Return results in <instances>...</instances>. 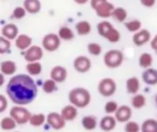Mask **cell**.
Returning <instances> with one entry per match:
<instances>
[{"label":"cell","mask_w":157,"mask_h":132,"mask_svg":"<svg viewBox=\"0 0 157 132\" xmlns=\"http://www.w3.org/2000/svg\"><path fill=\"white\" fill-rule=\"evenodd\" d=\"M6 91L9 100L14 105L26 106L37 98L38 86L33 76L21 73L10 78Z\"/></svg>","instance_id":"6da1fadb"},{"label":"cell","mask_w":157,"mask_h":132,"mask_svg":"<svg viewBox=\"0 0 157 132\" xmlns=\"http://www.w3.org/2000/svg\"><path fill=\"white\" fill-rule=\"evenodd\" d=\"M68 100L76 108H85L92 102V95L85 87H74L68 93Z\"/></svg>","instance_id":"7a4b0ae2"},{"label":"cell","mask_w":157,"mask_h":132,"mask_svg":"<svg viewBox=\"0 0 157 132\" xmlns=\"http://www.w3.org/2000/svg\"><path fill=\"white\" fill-rule=\"evenodd\" d=\"M97 31L100 37L107 39L110 43H118L121 40V32L107 20H102L97 24Z\"/></svg>","instance_id":"3957f363"},{"label":"cell","mask_w":157,"mask_h":132,"mask_svg":"<svg viewBox=\"0 0 157 132\" xmlns=\"http://www.w3.org/2000/svg\"><path fill=\"white\" fill-rule=\"evenodd\" d=\"M124 54L120 50H110L103 55V63L109 69H117L124 62Z\"/></svg>","instance_id":"277c9868"},{"label":"cell","mask_w":157,"mask_h":132,"mask_svg":"<svg viewBox=\"0 0 157 132\" xmlns=\"http://www.w3.org/2000/svg\"><path fill=\"white\" fill-rule=\"evenodd\" d=\"M9 116H11L17 125H26L29 123L31 113L29 112V110H27L26 106L14 105L10 110Z\"/></svg>","instance_id":"5b68a950"},{"label":"cell","mask_w":157,"mask_h":132,"mask_svg":"<svg viewBox=\"0 0 157 132\" xmlns=\"http://www.w3.org/2000/svg\"><path fill=\"white\" fill-rule=\"evenodd\" d=\"M97 89H98V92L100 93V96L110 98L116 92L117 85H116V82L112 77H103L98 83Z\"/></svg>","instance_id":"8992f818"},{"label":"cell","mask_w":157,"mask_h":132,"mask_svg":"<svg viewBox=\"0 0 157 132\" xmlns=\"http://www.w3.org/2000/svg\"><path fill=\"white\" fill-rule=\"evenodd\" d=\"M61 44V40L59 39L58 35L54 32L46 33L42 38V48L48 53H54L59 50Z\"/></svg>","instance_id":"52a82bcc"},{"label":"cell","mask_w":157,"mask_h":132,"mask_svg":"<svg viewBox=\"0 0 157 132\" xmlns=\"http://www.w3.org/2000/svg\"><path fill=\"white\" fill-rule=\"evenodd\" d=\"M46 123L48 127H51L55 131L63 130L66 127V120L63 118L60 113L58 112H51L46 115Z\"/></svg>","instance_id":"ba28073f"},{"label":"cell","mask_w":157,"mask_h":132,"mask_svg":"<svg viewBox=\"0 0 157 132\" xmlns=\"http://www.w3.org/2000/svg\"><path fill=\"white\" fill-rule=\"evenodd\" d=\"M73 69L78 73H87L92 69V60L90 59V57L84 56V55L75 57L73 60Z\"/></svg>","instance_id":"9c48e42d"},{"label":"cell","mask_w":157,"mask_h":132,"mask_svg":"<svg viewBox=\"0 0 157 132\" xmlns=\"http://www.w3.org/2000/svg\"><path fill=\"white\" fill-rule=\"evenodd\" d=\"M44 50L42 46L31 45L24 52V59L27 62H33V61H40L43 58Z\"/></svg>","instance_id":"30bf717a"},{"label":"cell","mask_w":157,"mask_h":132,"mask_svg":"<svg viewBox=\"0 0 157 132\" xmlns=\"http://www.w3.org/2000/svg\"><path fill=\"white\" fill-rule=\"evenodd\" d=\"M114 117H115L117 123H127L132 117V108H131V106L127 105V104L118 105V108L116 110Z\"/></svg>","instance_id":"8fae6325"},{"label":"cell","mask_w":157,"mask_h":132,"mask_svg":"<svg viewBox=\"0 0 157 132\" xmlns=\"http://www.w3.org/2000/svg\"><path fill=\"white\" fill-rule=\"evenodd\" d=\"M152 39V36H151V32L147 30V29H140L139 31L133 33L132 36V43L135 44L136 46H143L145 44H147L148 42Z\"/></svg>","instance_id":"7c38bea8"},{"label":"cell","mask_w":157,"mask_h":132,"mask_svg":"<svg viewBox=\"0 0 157 132\" xmlns=\"http://www.w3.org/2000/svg\"><path fill=\"white\" fill-rule=\"evenodd\" d=\"M68 77V71L65 67L58 65L55 66L51 69L50 71V78H52L53 81L57 83V84H60L63 83Z\"/></svg>","instance_id":"4fadbf2b"},{"label":"cell","mask_w":157,"mask_h":132,"mask_svg":"<svg viewBox=\"0 0 157 132\" xmlns=\"http://www.w3.org/2000/svg\"><path fill=\"white\" fill-rule=\"evenodd\" d=\"M116 125H117V121L113 115H105L103 117H101L98 123L99 128L105 132L113 131L116 128Z\"/></svg>","instance_id":"5bb4252c"},{"label":"cell","mask_w":157,"mask_h":132,"mask_svg":"<svg viewBox=\"0 0 157 132\" xmlns=\"http://www.w3.org/2000/svg\"><path fill=\"white\" fill-rule=\"evenodd\" d=\"M18 35H20V30H18V27L15 24H12V23L6 24L1 28V36L5 37L6 39L10 40V41H14Z\"/></svg>","instance_id":"9a60e30c"},{"label":"cell","mask_w":157,"mask_h":132,"mask_svg":"<svg viewBox=\"0 0 157 132\" xmlns=\"http://www.w3.org/2000/svg\"><path fill=\"white\" fill-rule=\"evenodd\" d=\"M16 48H18L20 51H26L27 48H29L33 45V38L30 36L26 35V33H20L16 37V39L14 40Z\"/></svg>","instance_id":"2e32d148"},{"label":"cell","mask_w":157,"mask_h":132,"mask_svg":"<svg viewBox=\"0 0 157 132\" xmlns=\"http://www.w3.org/2000/svg\"><path fill=\"white\" fill-rule=\"evenodd\" d=\"M60 115L66 120V123H67V121H73V120H75L78 115V108H76L74 105L69 103L61 108Z\"/></svg>","instance_id":"e0dca14e"},{"label":"cell","mask_w":157,"mask_h":132,"mask_svg":"<svg viewBox=\"0 0 157 132\" xmlns=\"http://www.w3.org/2000/svg\"><path fill=\"white\" fill-rule=\"evenodd\" d=\"M114 8H115V6L108 0L107 2L101 5L100 7L95 11V13H96V15L98 16V17L102 18V20H108V18L112 16V12H113Z\"/></svg>","instance_id":"ac0fdd59"},{"label":"cell","mask_w":157,"mask_h":132,"mask_svg":"<svg viewBox=\"0 0 157 132\" xmlns=\"http://www.w3.org/2000/svg\"><path fill=\"white\" fill-rule=\"evenodd\" d=\"M142 81L148 86L157 85V70L152 67L144 69L142 72Z\"/></svg>","instance_id":"d6986e66"},{"label":"cell","mask_w":157,"mask_h":132,"mask_svg":"<svg viewBox=\"0 0 157 132\" xmlns=\"http://www.w3.org/2000/svg\"><path fill=\"white\" fill-rule=\"evenodd\" d=\"M17 71V65L13 60H3L0 63V72L3 75L13 76Z\"/></svg>","instance_id":"ffe728a7"},{"label":"cell","mask_w":157,"mask_h":132,"mask_svg":"<svg viewBox=\"0 0 157 132\" xmlns=\"http://www.w3.org/2000/svg\"><path fill=\"white\" fill-rule=\"evenodd\" d=\"M23 8L26 10L27 13L29 14H38L41 11V1L40 0H24L23 2Z\"/></svg>","instance_id":"44dd1931"},{"label":"cell","mask_w":157,"mask_h":132,"mask_svg":"<svg viewBox=\"0 0 157 132\" xmlns=\"http://www.w3.org/2000/svg\"><path fill=\"white\" fill-rule=\"evenodd\" d=\"M140 87H141V84H140L139 77H137V76H131V77L127 78L126 91L129 95L133 96V95H136V93H138L140 91Z\"/></svg>","instance_id":"7402d4cb"},{"label":"cell","mask_w":157,"mask_h":132,"mask_svg":"<svg viewBox=\"0 0 157 132\" xmlns=\"http://www.w3.org/2000/svg\"><path fill=\"white\" fill-rule=\"evenodd\" d=\"M81 123L86 131H93L98 127V119L95 115H86L82 118Z\"/></svg>","instance_id":"603a6c76"},{"label":"cell","mask_w":157,"mask_h":132,"mask_svg":"<svg viewBox=\"0 0 157 132\" xmlns=\"http://www.w3.org/2000/svg\"><path fill=\"white\" fill-rule=\"evenodd\" d=\"M75 32L78 36H88L92 32V24L88 21H80L75 24Z\"/></svg>","instance_id":"cb8c5ba5"},{"label":"cell","mask_w":157,"mask_h":132,"mask_svg":"<svg viewBox=\"0 0 157 132\" xmlns=\"http://www.w3.org/2000/svg\"><path fill=\"white\" fill-rule=\"evenodd\" d=\"M131 108H135V110H141L145 106L146 104V98L142 93H136L131 97L130 100Z\"/></svg>","instance_id":"d4e9b609"},{"label":"cell","mask_w":157,"mask_h":132,"mask_svg":"<svg viewBox=\"0 0 157 132\" xmlns=\"http://www.w3.org/2000/svg\"><path fill=\"white\" fill-rule=\"evenodd\" d=\"M153 56L152 54L147 52L142 53L139 56V59H138V63H139V67L142 68V69H147V68H151L153 65Z\"/></svg>","instance_id":"484cf974"},{"label":"cell","mask_w":157,"mask_h":132,"mask_svg":"<svg viewBox=\"0 0 157 132\" xmlns=\"http://www.w3.org/2000/svg\"><path fill=\"white\" fill-rule=\"evenodd\" d=\"M27 74L30 76H38L42 73V65L40 61H33V62H27L26 65Z\"/></svg>","instance_id":"4316f807"},{"label":"cell","mask_w":157,"mask_h":132,"mask_svg":"<svg viewBox=\"0 0 157 132\" xmlns=\"http://www.w3.org/2000/svg\"><path fill=\"white\" fill-rule=\"evenodd\" d=\"M46 123V116L43 113H36V114H31L30 119H29V125L31 127H41Z\"/></svg>","instance_id":"83f0119b"},{"label":"cell","mask_w":157,"mask_h":132,"mask_svg":"<svg viewBox=\"0 0 157 132\" xmlns=\"http://www.w3.org/2000/svg\"><path fill=\"white\" fill-rule=\"evenodd\" d=\"M57 35L61 41H71L74 39V31L68 26H61L58 29Z\"/></svg>","instance_id":"f1b7e54d"},{"label":"cell","mask_w":157,"mask_h":132,"mask_svg":"<svg viewBox=\"0 0 157 132\" xmlns=\"http://www.w3.org/2000/svg\"><path fill=\"white\" fill-rule=\"evenodd\" d=\"M140 132H157V120L154 118H147L140 125Z\"/></svg>","instance_id":"f546056e"},{"label":"cell","mask_w":157,"mask_h":132,"mask_svg":"<svg viewBox=\"0 0 157 132\" xmlns=\"http://www.w3.org/2000/svg\"><path fill=\"white\" fill-rule=\"evenodd\" d=\"M127 16H128V13H127L126 9L122 7H115L113 12H112L111 17H113L118 23H125L127 20Z\"/></svg>","instance_id":"4dcf8cb0"},{"label":"cell","mask_w":157,"mask_h":132,"mask_svg":"<svg viewBox=\"0 0 157 132\" xmlns=\"http://www.w3.org/2000/svg\"><path fill=\"white\" fill-rule=\"evenodd\" d=\"M16 126H17V123L11 116H6L0 120V128L3 131H13L16 128Z\"/></svg>","instance_id":"1f68e13d"},{"label":"cell","mask_w":157,"mask_h":132,"mask_svg":"<svg viewBox=\"0 0 157 132\" xmlns=\"http://www.w3.org/2000/svg\"><path fill=\"white\" fill-rule=\"evenodd\" d=\"M125 28L127 29V31L131 33H135L137 31H139L140 29H142V23L139 20H131V21H126L124 23Z\"/></svg>","instance_id":"d6a6232c"},{"label":"cell","mask_w":157,"mask_h":132,"mask_svg":"<svg viewBox=\"0 0 157 132\" xmlns=\"http://www.w3.org/2000/svg\"><path fill=\"white\" fill-rule=\"evenodd\" d=\"M42 89H43V91L45 93L51 95V93L55 92L57 90V83L55 81H53L52 78H48L42 84Z\"/></svg>","instance_id":"836d02e7"},{"label":"cell","mask_w":157,"mask_h":132,"mask_svg":"<svg viewBox=\"0 0 157 132\" xmlns=\"http://www.w3.org/2000/svg\"><path fill=\"white\" fill-rule=\"evenodd\" d=\"M86 48H87L88 54L92 55V56H99L102 53V47L97 42H90V43H88Z\"/></svg>","instance_id":"e575fe53"},{"label":"cell","mask_w":157,"mask_h":132,"mask_svg":"<svg viewBox=\"0 0 157 132\" xmlns=\"http://www.w3.org/2000/svg\"><path fill=\"white\" fill-rule=\"evenodd\" d=\"M11 51V41L0 36V55L7 54Z\"/></svg>","instance_id":"d590c367"},{"label":"cell","mask_w":157,"mask_h":132,"mask_svg":"<svg viewBox=\"0 0 157 132\" xmlns=\"http://www.w3.org/2000/svg\"><path fill=\"white\" fill-rule=\"evenodd\" d=\"M141 127H140V123H137L135 120H129L127 123H125L124 131L125 132H140Z\"/></svg>","instance_id":"8d00e7d4"},{"label":"cell","mask_w":157,"mask_h":132,"mask_svg":"<svg viewBox=\"0 0 157 132\" xmlns=\"http://www.w3.org/2000/svg\"><path fill=\"white\" fill-rule=\"evenodd\" d=\"M118 108V104L116 101L111 100V101H108L105 104V112L107 115H114L116 112V110Z\"/></svg>","instance_id":"74e56055"},{"label":"cell","mask_w":157,"mask_h":132,"mask_svg":"<svg viewBox=\"0 0 157 132\" xmlns=\"http://www.w3.org/2000/svg\"><path fill=\"white\" fill-rule=\"evenodd\" d=\"M27 12L26 10L22 7H16L14 8L13 12H12V17L14 18V20H23V18L26 16Z\"/></svg>","instance_id":"f35d334b"},{"label":"cell","mask_w":157,"mask_h":132,"mask_svg":"<svg viewBox=\"0 0 157 132\" xmlns=\"http://www.w3.org/2000/svg\"><path fill=\"white\" fill-rule=\"evenodd\" d=\"M9 105V101H8V98L5 95H1L0 93V114L3 113L8 108Z\"/></svg>","instance_id":"ab89813d"},{"label":"cell","mask_w":157,"mask_h":132,"mask_svg":"<svg viewBox=\"0 0 157 132\" xmlns=\"http://www.w3.org/2000/svg\"><path fill=\"white\" fill-rule=\"evenodd\" d=\"M108 0H90V5L94 11H96L101 5H103L105 2H107Z\"/></svg>","instance_id":"60d3db41"},{"label":"cell","mask_w":157,"mask_h":132,"mask_svg":"<svg viewBox=\"0 0 157 132\" xmlns=\"http://www.w3.org/2000/svg\"><path fill=\"white\" fill-rule=\"evenodd\" d=\"M140 3L144 8H153L156 5V0H140Z\"/></svg>","instance_id":"b9f144b4"},{"label":"cell","mask_w":157,"mask_h":132,"mask_svg":"<svg viewBox=\"0 0 157 132\" xmlns=\"http://www.w3.org/2000/svg\"><path fill=\"white\" fill-rule=\"evenodd\" d=\"M150 45H151V48H152L155 53H157V35H155L154 37L151 39Z\"/></svg>","instance_id":"7bdbcfd3"},{"label":"cell","mask_w":157,"mask_h":132,"mask_svg":"<svg viewBox=\"0 0 157 132\" xmlns=\"http://www.w3.org/2000/svg\"><path fill=\"white\" fill-rule=\"evenodd\" d=\"M73 1L76 3V5H80V6L86 5V3L90 2V0H73Z\"/></svg>","instance_id":"ee69618b"},{"label":"cell","mask_w":157,"mask_h":132,"mask_svg":"<svg viewBox=\"0 0 157 132\" xmlns=\"http://www.w3.org/2000/svg\"><path fill=\"white\" fill-rule=\"evenodd\" d=\"M6 83V75H3L1 72H0V87H2Z\"/></svg>","instance_id":"f6af8a7d"},{"label":"cell","mask_w":157,"mask_h":132,"mask_svg":"<svg viewBox=\"0 0 157 132\" xmlns=\"http://www.w3.org/2000/svg\"><path fill=\"white\" fill-rule=\"evenodd\" d=\"M154 102H155V105H156V107H157V93L154 96Z\"/></svg>","instance_id":"bcb514c9"},{"label":"cell","mask_w":157,"mask_h":132,"mask_svg":"<svg viewBox=\"0 0 157 132\" xmlns=\"http://www.w3.org/2000/svg\"><path fill=\"white\" fill-rule=\"evenodd\" d=\"M14 132H20V131H14Z\"/></svg>","instance_id":"7dc6e473"}]
</instances>
